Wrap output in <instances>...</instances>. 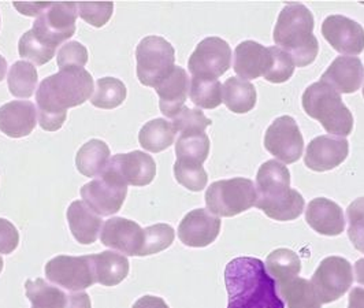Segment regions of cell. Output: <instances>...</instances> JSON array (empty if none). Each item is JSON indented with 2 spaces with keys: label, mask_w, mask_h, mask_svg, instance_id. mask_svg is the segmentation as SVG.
I'll use <instances>...</instances> for the list:
<instances>
[{
  "label": "cell",
  "mask_w": 364,
  "mask_h": 308,
  "mask_svg": "<svg viewBox=\"0 0 364 308\" xmlns=\"http://www.w3.org/2000/svg\"><path fill=\"white\" fill-rule=\"evenodd\" d=\"M93 77L84 68L62 69L44 78L36 92L38 124L47 132L63 127L68 110L81 106L91 97Z\"/></svg>",
  "instance_id": "6da1fadb"
},
{
  "label": "cell",
  "mask_w": 364,
  "mask_h": 308,
  "mask_svg": "<svg viewBox=\"0 0 364 308\" xmlns=\"http://www.w3.org/2000/svg\"><path fill=\"white\" fill-rule=\"evenodd\" d=\"M228 308H285L277 282L256 257H236L225 269Z\"/></svg>",
  "instance_id": "7a4b0ae2"
},
{
  "label": "cell",
  "mask_w": 364,
  "mask_h": 308,
  "mask_svg": "<svg viewBox=\"0 0 364 308\" xmlns=\"http://www.w3.org/2000/svg\"><path fill=\"white\" fill-rule=\"evenodd\" d=\"M256 207L279 222L294 221L304 210V198L291 188V173L285 164L267 161L256 176Z\"/></svg>",
  "instance_id": "3957f363"
},
{
  "label": "cell",
  "mask_w": 364,
  "mask_h": 308,
  "mask_svg": "<svg viewBox=\"0 0 364 308\" xmlns=\"http://www.w3.org/2000/svg\"><path fill=\"white\" fill-rule=\"evenodd\" d=\"M274 41L291 56L294 66L306 68L319 53L318 38L314 36V16L309 7L300 3L287 4L277 19Z\"/></svg>",
  "instance_id": "277c9868"
},
{
  "label": "cell",
  "mask_w": 364,
  "mask_h": 308,
  "mask_svg": "<svg viewBox=\"0 0 364 308\" xmlns=\"http://www.w3.org/2000/svg\"><path fill=\"white\" fill-rule=\"evenodd\" d=\"M306 114L321 122L334 136L346 137L353 130V115L346 107L341 95L330 85L318 81L311 84L301 97Z\"/></svg>",
  "instance_id": "5b68a950"
},
{
  "label": "cell",
  "mask_w": 364,
  "mask_h": 308,
  "mask_svg": "<svg viewBox=\"0 0 364 308\" xmlns=\"http://www.w3.org/2000/svg\"><path fill=\"white\" fill-rule=\"evenodd\" d=\"M256 200L255 182L244 177L213 182L205 192L207 210L218 217H236L252 208Z\"/></svg>",
  "instance_id": "8992f818"
},
{
  "label": "cell",
  "mask_w": 364,
  "mask_h": 308,
  "mask_svg": "<svg viewBox=\"0 0 364 308\" xmlns=\"http://www.w3.org/2000/svg\"><path fill=\"white\" fill-rule=\"evenodd\" d=\"M137 77L139 81L155 88L174 70L176 51L174 47L161 36H146L136 48Z\"/></svg>",
  "instance_id": "52a82bcc"
},
{
  "label": "cell",
  "mask_w": 364,
  "mask_h": 308,
  "mask_svg": "<svg viewBox=\"0 0 364 308\" xmlns=\"http://www.w3.org/2000/svg\"><path fill=\"white\" fill-rule=\"evenodd\" d=\"M78 14V6L73 1L51 3L38 17L32 35L48 48L56 50L58 46L69 40L75 33V21Z\"/></svg>",
  "instance_id": "ba28073f"
},
{
  "label": "cell",
  "mask_w": 364,
  "mask_h": 308,
  "mask_svg": "<svg viewBox=\"0 0 364 308\" xmlns=\"http://www.w3.org/2000/svg\"><path fill=\"white\" fill-rule=\"evenodd\" d=\"M80 193L97 216L109 217L122 208L128 195V184L106 169L99 179L85 184Z\"/></svg>",
  "instance_id": "9c48e42d"
},
{
  "label": "cell",
  "mask_w": 364,
  "mask_h": 308,
  "mask_svg": "<svg viewBox=\"0 0 364 308\" xmlns=\"http://www.w3.org/2000/svg\"><path fill=\"white\" fill-rule=\"evenodd\" d=\"M353 282L352 265L341 256L325 257L311 278V284L322 304L343 297Z\"/></svg>",
  "instance_id": "30bf717a"
},
{
  "label": "cell",
  "mask_w": 364,
  "mask_h": 308,
  "mask_svg": "<svg viewBox=\"0 0 364 308\" xmlns=\"http://www.w3.org/2000/svg\"><path fill=\"white\" fill-rule=\"evenodd\" d=\"M47 278L70 292L88 290L96 282L91 255L55 256L46 265Z\"/></svg>",
  "instance_id": "8fae6325"
},
{
  "label": "cell",
  "mask_w": 364,
  "mask_h": 308,
  "mask_svg": "<svg viewBox=\"0 0 364 308\" xmlns=\"http://www.w3.org/2000/svg\"><path fill=\"white\" fill-rule=\"evenodd\" d=\"M232 66L230 46L220 37H207L192 53L188 68L192 77L218 80Z\"/></svg>",
  "instance_id": "7c38bea8"
},
{
  "label": "cell",
  "mask_w": 364,
  "mask_h": 308,
  "mask_svg": "<svg viewBox=\"0 0 364 308\" xmlns=\"http://www.w3.org/2000/svg\"><path fill=\"white\" fill-rule=\"evenodd\" d=\"M264 148L284 164L297 162L304 149V139L296 121L289 115L274 120L264 134Z\"/></svg>",
  "instance_id": "4fadbf2b"
},
{
  "label": "cell",
  "mask_w": 364,
  "mask_h": 308,
  "mask_svg": "<svg viewBox=\"0 0 364 308\" xmlns=\"http://www.w3.org/2000/svg\"><path fill=\"white\" fill-rule=\"evenodd\" d=\"M102 244L129 256H141L144 248V229L127 218H111L102 230Z\"/></svg>",
  "instance_id": "5bb4252c"
},
{
  "label": "cell",
  "mask_w": 364,
  "mask_h": 308,
  "mask_svg": "<svg viewBox=\"0 0 364 308\" xmlns=\"http://www.w3.org/2000/svg\"><path fill=\"white\" fill-rule=\"evenodd\" d=\"M322 35L340 54L359 55L364 51L363 26L346 16H330L325 19Z\"/></svg>",
  "instance_id": "9a60e30c"
},
{
  "label": "cell",
  "mask_w": 364,
  "mask_h": 308,
  "mask_svg": "<svg viewBox=\"0 0 364 308\" xmlns=\"http://www.w3.org/2000/svg\"><path fill=\"white\" fill-rule=\"evenodd\" d=\"M220 232V219L204 208L188 213L178 226V237L186 247L203 248L213 244Z\"/></svg>",
  "instance_id": "2e32d148"
},
{
  "label": "cell",
  "mask_w": 364,
  "mask_h": 308,
  "mask_svg": "<svg viewBox=\"0 0 364 308\" xmlns=\"http://www.w3.org/2000/svg\"><path fill=\"white\" fill-rule=\"evenodd\" d=\"M348 152L349 144L346 137H334L331 134L318 136L307 147L304 164L314 171H328L343 164Z\"/></svg>",
  "instance_id": "e0dca14e"
},
{
  "label": "cell",
  "mask_w": 364,
  "mask_h": 308,
  "mask_svg": "<svg viewBox=\"0 0 364 308\" xmlns=\"http://www.w3.org/2000/svg\"><path fill=\"white\" fill-rule=\"evenodd\" d=\"M122 181L133 186H146L156 176V164L151 155L141 151L118 154L109 161L107 167Z\"/></svg>",
  "instance_id": "ac0fdd59"
},
{
  "label": "cell",
  "mask_w": 364,
  "mask_h": 308,
  "mask_svg": "<svg viewBox=\"0 0 364 308\" xmlns=\"http://www.w3.org/2000/svg\"><path fill=\"white\" fill-rule=\"evenodd\" d=\"M233 56V69L242 80H255L259 77L264 78L273 65L270 47L266 48L252 40L240 43Z\"/></svg>",
  "instance_id": "d6986e66"
},
{
  "label": "cell",
  "mask_w": 364,
  "mask_h": 308,
  "mask_svg": "<svg viewBox=\"0 0 364 308\" xmlns=\"http://www.w3.org/2000/svg\"><path fill=\"white\" fill-rule=\"evenodd\" d=\"M364 80V66L358 56H337L321 81L338 93H355L360 90Z\"/></svg>",
  "instance_id": "ffe728a7"
},
{
  "label": "cell",
  "mask_w": 364,
  "mask_h": 308,
  "mask_svg": "<svg viewBox=\"0 0 364 308\" xmlns=\"http://www.w3.org/2000/svg\"><path fill=\"white\" fill-rule=\"evenodd\" d=\"M306 221L316 233L323 236H338L346 229L343 208L326 198L311 200L306 210Z\"/></svg>",
  "instance_id": "44dd1931"
},
{
  "label": "cell",
  "mask_w": 364,
  "mask_h": 308,
  "mask_svg": "<svg viewBox=\"0 0 364 308\" xmlns=\"http://www.w3.org/2000/svg\"><path fill=\"white\" fill-rule=\"evenodd\" d=\"M36 122V106L32 102L13 100L0 107V130L9 137L29 136Z\"/></svg>",
  "instance_id": "7402d4cb"
},
{
  "label": "cell",
  "mask_w": 364,
  "mask_h": 308,
  "mask_svg": "<svg viewBox=\"0 0 364 308\" xmlns=\"http://www.w3.org/2000/svg\"><path fill=\"white\" fill-rule=\"evenodd\" d=\"M189 90L191 83L188 73L180 66H176L174 70L155 87L162 114L167 118H174L183 107Z\"/></svg>",
  "instance_id": "603a6c76"
},
{
  "label": "cell",
  "mask_w": 364,
  "mask_h": 308,
  "mask_svg": "<svg viewBox=\"0 0 364 308\" xmlns=\"http://www.w3.org/2000/svg\"><path fill=\"white\" fill-rule=\"evenodd\" d=\"M70 232L77 243L91 245L96 240L102 228L103 219L82 200L73 201L66 213Z\"/></svg>",
  "instance_id": "cb8c5ba5"
},
{
  "label": "cell",
  "mask_w": 364,
  "mask_h": 308,
  "mask_svg": "<svg viewBox=\"0 0 364 308\" xmlns=\"http://www.w3.org/2000/svg\"><path fill=\"white\" fill-rule=\"evenodd\" d=\"M91 256L96 282L105 287H115L128 277L130 267L127 256L114 251H105Z\"/></svg>",
  "instance_id": "d4e9b609"
},
{
  "label": "cell",
  "mask_w": 364,
  "mask_h": 308,
  "mask_svg": "<svg viewBox=\"0 0 364 308\" xmlns=\"http://www.w3.org/2000/svg\"><path fill=\"white\" fill-rule=\"evenodd\" d=\"M222 102L235 114H247L255 107V87L247 80L230 77L222 85Z\"/></svg>",
  "instance_id": "484cf974"
},
{
  "label": "cell",
  "mask_w": 364,
  "mask_h": 308,
  "mask_svg": "<svg viewBox=\"0 0 364 308\" xmlns=\"http://www.w3.org/2000/svg\"><path fill=\"white\" fill-rule=\"evenodd\" d=\"M109 162V147L103 140L92 139L75 155L77 170L85 177L100 176Z\"/></svg>",
  "instance_id": "4316f807"
},
{
  "label": "cell",
  "mask_w": 364,
  "mask_h": 308,
  "mask_svg": "<svg viewBox=\"0 0 364 308\" xmlns=\"http://www.w3.org/2000/svg\"><path fill=\"white\" fill-rule=\"evenodd\" d=\"M277 288L288 308H322L311 281L306 278L294 277Z\"/></svg>",
  "instance_id": "83f0119b"
},
{
  "label": "cell",
  "mask_w": 364,
  "mask_h": 308,
  "mask_svg": "<svg viewBox=\"0 0 364 308\" xmlns=\"http://www.w3.org/2000/svg\"><path fill=\"white\" fill-rule=\"evenodd\" d=\"M177 130L174 125L164 118H156L146 122L139 133V142L141 147L154 154L162 152L174 144Z\"/></svg>",
  "instance_id": "f1b7e54d"
},
{
  "label": "cell",
  "mask_w": 364,
  "mask_h": 308,
  "mask_svg": "<svg viewBox=\"0 0 364 308\" xmlns=\"http://www.w3.org/2000/svg\"><path fill=\"white\" fill-rule=\"evenodd\" d=\"M25 290L32 308H65L68 304L66 293L43 278L28 280Z\"/></svg>",
  "instance_id": "f546056e"
},
{
  "label": "cell",
  "mask_w": 364,
  "mask_h": 308,
  "mask_svg": "<svg viewBox=\"0 0 364 308\" xmlns=\"http://www.w3.org/2000/svg\"><path fill=\"white\" fill-rule=\"evenodd\" d=\"M210 154V139L204 132H183L176 143L177 161L203 164Z\"/></svg>",
  "instance_id": "4dcf8cb0"
},
{
  "label": "cell",
  "mask_w": 364,
  "mask_h": 308,
  "mask_svg": "<svg viewBox=\"0 0 364 308\" xmlns=\"http://www.w3.org/2000/svg\"><path fill=\"white\" fill-rule=\"evenodd\" d=\"M266 269L277 285H281L301 272V262L296 253L288 248H278L267 256Z\"/></svg>",
  "instance_id": "1f68e13d"
},
{
  "label": "cell",
  "mask_w": 364,
  "mask_h": 308,
  "mask_svg": "<svg viewBox=\"0 0 364 308\" xmlns=\"http://www.w3.org/2000/svg\"><path fill=\"white\" fill-rule=\"evenodd\" d=\"M127 87L119 78L103 77L96 83V90L92 96L91 103L97 109H117L127 99Z\"/></svg>",
  "instance_id": "d6a6232c"
},
{
  "label": "cell",
  "mask_w": 364,
  "mask_h": 308,
  "mask_svg": "<svg viewBox=\"0 0 364 308\" xmlns=\"http://www.w3.org/2000/svg\"><path fill=\"white\" fill-rule=\"evenodd\" d=\"M38 74L36 68L25 60L16 62L9 72L7 84L10 93L16 97H31L36 90Z\"/></svg>",
  "instance_id": "836d02e7"
},
{
  "label": "cell",
  "mask_w": 364,
  "mask_h": 308,
  "mask_svg": "<svg viewBox=\"0 0 364 308\" xmlns=\"http://www.w3.org/2000/svg\"><path fill=\"white\" fill-rule=\"evenodd\" d=\"M189 95L195 106L200 109H217L222 103V84L219 80L192 77Z\"/></svg>",
  "instance_id": "e575fe53"
},
{
  "label": "cell",
  "mask_w": 364,
  "mask_h": 308,
  "mask_svg": "<svg viewBox=\"0 0 364 308\" xmlns=\"http://www.w3.org/2000/svg\"><path fill=\"white\" fill-rule=\"evenodd\" d=\"M174 229L167 223H156L144 229V248L141 256L155 255L167 250L174 243Z\"/></svg>",
  "instance_id": "d590c367"
},
{
  "label": "cell",
  "mask_w": 364,
  "mask_h": 308,
  "mask_svg": "<svg viewBox=\"0 0 364 308\" xmlns=\"http://www.w3.org/2000/svg\"><path fill=\"white\" fill-rule=\"evenodd\" d=\"M174 176L178 184L192 192H200L208 181V176L203 164H188L176 161L174 164Z\"/></svg>",
  "instance_id": "8d00e7d4"
},
{
  "label": "cell",
  "mask_w": 364,
  "mask_h": 308,
  "mask_svg": "<svg viewBox=\"0 0 364 308\" xmlns=\"http://www.w3.org/2000/svg\"><path fill=\"white\" fill-rule=\"evenodd\" d=\"M348 236L353 247L364 254V198L353 200L346 208Z\"/></svg>",
  "instance_id": "74e56055"
},
{
  "label": "cell",
  "mask_w": 364,
  "mask_h": 308,
  "mask_svg": "<svg viewBox=\"0 0 364 308\" xmlns=\"http://www.w3.org/2000/svg\"><path fill=\"white\" fill-rule=\"evenodd\" d=\"M18 53L22 58L32 60L38 66L48 63L54 58L56 50L48 48L44 44H41L36 37L32 35L31 31H28L23 36L19 38Z\"/></svg>",
  "instance_id": "f35d334b"
},
{
  "label": "cell",
  "mask_w": 364,
  "mask_h": 308,
  "mask_svg": "<svg viewBox=\"0 0 364 308\" xmlns=\"http://www.w3.org/2000/svg\"><path fill=\"white\" fill-rule=\"evenodd\" d=\"M77 6L80 17L95 28L105 26L114 13L112 1H82Z\"/></svg>",
  "instance_id": "ab89813d"
},
{
  "label": "cell",
  "mask_w": 364,
  "mask_h": 308,
  "mask_svg": "<svg viewBox=\"0 0 364 308\" xmlns=\"http://www.w3.org/2000/svg\"><path fill=\"white\" fill-rule=\"evenodd\" d=\"M176 130L183 132H204L208 127H211L213 121L204 115V112L198 109H189L186 106L182 107L181 111L173 118L171 122Z\"/></svg>",
  "instance_id": "60d3db41"
},
{
  "label": "cell",
  "mask_w": 364,
  "mask_h": 308,
  "mask_svg": "<svg viewBox=\"0 0 364 308\" xmlns=\"http://www.w3.org/2000/svg\"><path fill=\"white\" fill-rule=\"evenodd\" d=\"M270 50L273 54V65H272V69L266 74L264 80L274 84H281L288 81L294 73L293 59L278 47H270Z\"/></svg>",
  "instance_id": "b9f144b4"
},
{
  "label": "cell",
  "mask_w": 364,
  "mask_h": 308,
  "mask_svg": "<svg viewBox=\"0 0 364 308\" xmlns=\"http://www.w3.org/2000/svg\"><path fill=\"white\" fill-rule=\"evenodd\" d=\"M88 62V50L78 41H69L60 47L56 63L59 69L68 68H84Z\"/></svg>",
  "instance_id": "7bdbcfd3"
},
{
  "label": "cell",
  "mask_w": 364,
  "mask_h": 308,
  "mask_svg": "<svg viewBox=\"0 0 364 308\" xmlns=\"http://www.w3.org/2000/svg\"><path fill=\"white\" fill-rule=\"evenodd\" d=\"M19 233L17 228L7 219L0 218V255H10L17 250Z\"/></svg>",
  "instance_id": "ee69618b"
},
{
  "label": "cell",
  "mask_w": 364,
  "mask_h": 308,
  "mask_svg": "<svg viewBox=\"0 0 364 308\" xmlns=\"http://www.w3.org/2000/svg\"><path fill=\"white\" fill-rule=\"evenodd\" d=\"M50 4H51V1H32V3L14 1L13 3V6L18 10L21 14L28 16V17H38Z\"/></svg>",
  "instance_id": "f6af8a7d"
},
{
  "label": "cell",
  "mask_w": 364,
  "mask_h": 308,
  "mask_svg": "<svg viewBox=\"0 0 364 308\" xmlns=\"http://www.w3.org/2000/svg\"><path fill=\"white\" fill-rule=\"evenodd\" d=\"M65 308H92L91 299L87 293L73 292L68 296V304Z\"/></svg>",
  "instance_id": "bcb514c9"
},
{
  "label": "cell",
  "mask_w": 364,
  "mask_h": 308,
  "mask_svg": "<svg viewBox=\"0 0 364 308\" xmlns=\"http://www.w3.org/2000/svg\"><path fill=\"white\" fill-rule=\"evenodd\" d=\"M133 308H168V306H167V303L164 302L162 297L146 294V296L140 297L133 304Z\"/></svg>",
  "instance_id": "7dc6e473"
},
{
  "label": "cell",
  "mask_w": 364,
  "mask_h": 308,
  "mask_svg": "<svg viewBox=\"0 0 364 308\" xmlns=\"http://www.w3.org/2000/svg\"><path fill=\"white\" fill-rule=\"evenodd\" d=\"M348 308H364L363 288H353L349 293V304Z\"/></svg>",
  "instance_id": "c3c4849f"
},
{
  "label": "cell",
  "mask_w": 364,
  "mask_h": 308,
  "mask_svg": "<svg viewBox=\"0 0 364 308\" xmlns=\"http://www.w3.org/2000/svg\"><path fill=\"white\" fill-rule=\"evenodd\" d=\"M355 275H356V281L360 285H364V257L363 259H359L355 263Z\"/></svg>",
  "instance_id": "681fc988"
},
{
  "label": "cell",
  "mask_w": 364,
  "mask_h": 308,
  "mask_svg": "<svg viewBox=\"0 0 364 308\" xmlns=\"http://www.w3.org/2000/svg\"><path fill=\"white\" fill-rule=\"evenodd\" d=\"M6 72H7V62H6L4 56L0 55V81L4 78Z\"/></svg>",
  "instance_id": "f907efd6"
},
{
  "label": "cell",
  "mask_w": 364,
  "mask_h": 308,
  "mask_svg": "<svg viewBox=\"0 0 364 308\" xmlns=\"http://www.w3.org/2000/svg\"><path fill=\"white\" fill-rule=\"evenodd\" d=\"M3 266H4V262H3V257L0 256V272L3 270Z\"/></svg>",
  "instance_id": "816d5d0a"
},
{
  "label": "cell",
  "mask_w": 364,
  "mask_h": 308,
  "mask_svg": "<svg viewBox=\"0 0 364 308\" xmlns=\"http://www.w3.org/2000/svg\"><path fill=\"white\" fill-rule=\"evenodd\" d=\"M363 97H364V88H363Z\"/></svg>",
  "instance_id": "f5cc1de1"
}]
</instances>
